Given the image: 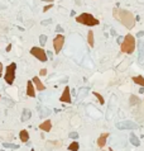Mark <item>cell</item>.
<instances>
[{
	"instance_id": "obj_6",
	"label": "cell",
	"mask_w": 144,
	"mask_h": 151,
	"mask_svg": "<svg viewBox=\"0 0 144 151\" xmlns=\"http://www.w3.org/2000/svg\"><path fill=\"white\" fill-rule=\"evenodd\" d=\"M115 127L117 130H136L139 128L138 123L133 122V121H121V122H117Z\"/></svg>"
},
{
	"instance_id": "obj_36",
	"label": "cell",
	"mask_w": 144,
	"mask_h": 151,
	"mask_svg": "<svg viewBox=\"0 0 144 151\" xmlns=\"http://www.w3.org/2000/svg\"><path fill=\"white\" fill-rule=\"evenodd\" d=\"M109 151H114V150H113V149H111V147H110V149H109Z\"/></svg>"
},
{
	"instance_id": "obj_26",
	"label": "cell",
	"mask_w": 144,
	"mask_h": 151,
	"mask_svg": "<svg viewBox=\"0 0 144 151\" xmlns=\"http://www.w3.org/2000/svg\"><path fill=\"white\" fill-rule=\"evenodd\" d=\"M51 23H52V19L49 18V19H45V21H42L41 24L42 26H47V24H51Z\"/></svg>"
},
{
	"instance_id": "obj_34",
	"label": "cell",
	"mask_w": 144,
	"mask_h": 151,
	"mask_svg": "<svg viewBox=\"0 0 144 151\" xmlns=\"http://www.w3.org/2000/svg\"><path fill=\"white\" fill-rule=\"evenodd\" d=\"M1 70H3V64L0 62V72H1ZM0 76H1V74H0Z\"/></svg>"
},
{
	"instance_id": "obj_25",
	"label": "cell",
	"mask_w": 144,
	"mask_h": 151,
	"mask_svg": "<svg viewBox=\"0 0 144 151\" xmlns=\"http://www.w3.org/2000/svg\"><path fill=\"white\" fill-rule=\"evenodd\" d=\"M68 137L72 138V140H77V138H78V133L77 132H70Z\"/></svg>"
},
{
	"instance_id": "obj_4",
	"label": "cell",
	"mask_w": 144,
	"mask_h": 151,
	"mask_svg": "<svg viewBox=\"0 0 144 151\" xmlns=\"http://www.w3.org/2000/svg\"><path fill=\"white\" fill-rule=\"evenodd\" d=\"M15 71H17V64L11 62L9 66L5 67V74H4V80L6 84L13 85L14 80H15Z\"/></svg>"
},
{
	"instance_id": "obj_30",
	"label": "cell",
	"mask_w": 144,
	"mask_h": 151,
	"mask_svg": "<svg viewBox=\"0 0 144 151\" xmlns=\"http://www.w3.org/2000/svg\"><path fill=\"white\" fill-rule=\"evenodd\" d=\"M144 36V30H140V32L136 33V37H143Z\"/></svg>"
},
{
	"instance_id": "obj_1",
	"label": "cell",
	"mask_w": 144,
	"mask_h": 151,
	"mask_svg": "<svg viewBox=\"0 0 144 151\" xmlns=\"http://www.w3.org/2000/svg\"><path fill=\"white\" fill-rule=\"evenodd\" d=\"M113 17L119 21L127 29H133L135 26V17L133 15L131 11L120 9V8H114L113 9Z\"/></svg>"
},
{
	"instance_id": "obj_9",
	"label": "cell",
	"mask_w": 144,
	"mask_h": 151,
	"mask_svg": "<svg viewBox=\"0 0 144 151\" xmlns=\"http://www.w3.org/2000/svg\"><path fill=\"white\" fill-rule=\"evenodd\" d=\"M27 95L30 96V98H34V96H36L34 84H33V81H30V80H28V83H27Z\"/></svg>"
},
{
	"instance_id": "obj_3",
	"label": "cell",
	"mask_w": 144,
	"mask_h": 151,
	"mask_svg": "<svg viewBox=\"0 0 144 151\" xmlns=\"http://www.w3.org/2000/svg\"><path fill=\"white\" fill-rule=\"evenodd\" d=\"M76 22L80 23V24L87 26V27H94V26H99L100 24V21L96 19L92 14L90 13H82L76 17Z\"/></svg>"
},
{
	"instance_id": "obj_19",
	"label": "cell",
	"mask_w": 144,
	"mask_h": 151,
	"mask_svg": "<svg viewBox=\"0 0 144 151\" xmlns=\"http://www.w3.org/2000/svg\"><path fill=\"white\" fill-rule=\"evenodd\" d=\"M78 147H80L78 142L77 141H73L70 146H68V150H70V151H78Z\"/></svg>"
},
{
	"instance_id": "obj_32",
	"label": "cell",
	"mask_w": 144,
	"mask_h": 151,
	"mask_svg": "<svg viewBox=\"0 0 144 151\" xmlns=\"http://www.w3.org/2000/svg\"><path fill=\"white\" fill-rule=\"evenodd\" d=\"M10 50H11V45H9V46H8V47H6V52H9Z\"/></svg>"
},
{
	"instance_id": "obj_5",
	"label": "cell",
	"mask_w": 144,
	"mask_h": 151,
	"mask_svg": "<svg viewBox=\"0 0 144 151\" xmlns=\"http://www.w3.org/2000/svg\"><path fill=\"white\" fill-rule=\"evenodd\" d=\"M30 55L34 56L37 60L42 61V62H45V61L48 60L47 52H45L42 47H32V48H30Z\"/></svg>"
},
{
	"instance_id": "obj_27",
	"label": "cell",
	"mask_w": 144,
	"mask_h": 151,
	"mask_svg": "<svg viewBox=\"0 0 144 151\" xmlns=\"http://www.w3.org/2000/svg\"><path fill=\"white\" fill-rule=\"evenodd\" d=\"M56 32L58 33V34H62V33H63V28H62L61 26H57V27H56Z\"/></svg>"
},
{
	"instance_id": "obj_23",
	"label": "cell",
	"mask_w": 144,
	"mask_h": 151,
	"mask_svg": "<svg viewBox=\"0 0 144 151\" xmlns=\"http://www.w3.org/2000/svg\"><path fill=\"white\" fill-rule=\"evenodd\" d=\"M87 93H89V89H87V88L80 89V91H78V98H83V96H86Z\"/></svg>"
},
{
	"instance_id": "obj_7",
	"label": "cell",
	"mask_w": 144,
	"mask_h": 151,
	"mask_svg": "<svg viewBox=\"0 0 144 151\" xmlns=\"http://www.w3.org/2000/svg\"><path fill=\"white\" fill-rule=\"evenodd\" d=\"M63 45H64V36H62V34L56 36L55 40H53V46H55V52L57 53V55L61 52V50H62Z\"/></svg>"
},
{
	"instance_id": "obj_11",
	"label": "cell",
	"mask_w": 144,
	"mask_h": 151,
	"mask_svg": "<svg viewBox=\"0 0 144 151\" xmlns=\"http://www.w3.org/2000/svg\"><path fill=\"white\" fill-rule=\"evenodd\" d=\"M139 56H138V64L139 65H144V43L139 42Z\"/></svg>"
},
{
	"instance_id": "obj_20",
	"label": "cell",
	"mask_w": 144,
	"mask_h": 151,
	"mask_svg": "<svg viewBox=\"0 0 144 151\" xmlns=\"http://www.w3.org/2000/svg\"><path fill=\"white\" fill-rule=\"evenodd\" d=\"M3 146H4V147H6V149H13V150L19 149V145H15V144H8V142H4Z\"/></svg>"
},
{
	"instance_id": "obj_13",
	"label": "cell",
	"mask_w": 144,
	"mask_h": 151,
	"mask_svg": "<svg viewBox=\"0 0 144 151\" xmlns=\"http://www.w3.org/2000/svg\"><path fill=\"white\" fill-rule=\"evenodd\" d=\"M33 84L36 85V88H37V90H39V91H43L44 89H45V86L43 85V83H42V81L39 80V77L38 76H36V77H33Z\"/></svg>"
},
{
	"instance_id": "obj_10",
	"label": "cell",
	"mask_w": 144,
	"mask_h": 151,
	"mask_svg": "<svg viewBox=\"0 0 144 151\" xmlns=\"http://www.w3.org/2000/svg\"><path fill=\"white\" fill-rule=\"evenodd\" d=\"M108 137H109V132H104V133L100 135V137L97 138V146L99 147H105Z\"/></svg>"
},
{
	"instance_id": "obj_12",
	"label": "cell",
	"mask_w": 144,
	"mask_h": 151,
	"mask_svg": "<svg viewBox=\"0 0 144 151\" xmlns=\"http://www.w3.org/2000/svg\"><path fill=\"white\" fill-rule=\"evenodd\" d=\"M39 130H42L43 132H49V131L52 130V123L49 119H47V121H44L43 123H41L39 125Z\"/></svg>"
},
{
	"instance_id": "obj_33",
	"label": "cell",
	"mask_w": 144,
	"mask_h": 151,
	"mask_svg": "<svg viewBox=\"0 0 144 151\" xmlns=\"http://www.w3.org/2000/svg\"><path fill=\"white\" fill-rule=\"evenodd\" d=\"M139 93H144V86H142L139 89Z\"/></svg>"
},
{
	"instance_id": "obj_8",
	"label": "cell",
	"mask_w": 144,
	"mask_h": 151,
	"mask_svg": "<svg viewBox=\"0 0 144 151\" xmlns=\"http://www.w3.org/2000/svg\"><path fill=\"white\" fill-rule=\"evenodd\" d=\"M59 100L62 103H71L72 99H71V91H70V86H64V90L61 95Z\"/></svg>"
},
{
	"instance_id": "obj_31",
	"label": "cell",
	"mask_w": 144,
	"mask_h": 151,
	"mask_svg": "<svg viewBox=\"0 0 144 151\" xmlns=\"http://www.w3.org/2000/svg\"><path fill=\"white\" fill-rule=\"evenodd\" d=\"M47 56L49 57V59H52V57H53V53H52L51 51H48V52H47Z\"/></svg>"
},
{
	"instance_id": "obj_24",
	"label": "cell",
	"mask_w": 144,
	"mask_h": 151,
	"mask_svg": "<svg viewBox=\"0 0 144 151\" xmlns=\"http://www.w3.org/2000/svg\"><path fill=\"white\" fill-rule=\"evenodd\" d=\"M45 42H47V36H45V34H41V36H39V43H41V46H45Z\"/></svg>"
},
{
	"instance_id": "obj_17",
	"label": "cell",
	"mask_w": 144,
	"mask_h": 151,
	"mask_svg": "<svg viewBox=\"0 0 144 151\" xmlns=\"http://www.w3.org/2000/svg\"><path fill=\"white\" fill-rule=\"evenodd\" d=\"M87 43H89L90 47H94V45H95L94 32H92V30H89V33H87Z\"/></svg>"
},
{
	"instance_id": "obj_37",
	"label": "cell",
	"mask_w": 144,
	"mask_h": 151,
	"mask_svg": "<svg viewBox=\"0 0 144 151\" xmlns=\"http://www.w3.org/2000/svg\"><path fill=\"white\" fill-rule=\"evenodd\" d=\"M30 151H34V149H32V150H30Z\"/></svg>"
},
{
	"instance_id": "obj_18",
	"label": "cell",
	"mask_w": 144,
	"mask_h": 151,
	"mask_svg": "<svg viewBox=\"0 0 144 151\" xmlns=\"http://www.w3.org/2000/svg\"><path fill=\"white\" fill-rule=\"evenodd\" d=\"M133 81H134L135 84L140 85V86H144V77L143 76H140V75L134 76V77H133Z\"/></svg>"
},
{
	"instance_id": "obj_29",
	"label": "cell",
	"mask_w": 144,
	"mask_h": 151,
	"mask_svg": "<svg viewBox=\"0 0 144 151\" xmlns=\"http://www.w3.org/2000/svg\"><path fill=\"white\" fill-rule=\"evenodd\" d=\"M52 6H53V5H47V6H44V8H43V11L45 13V11H47V10H49V9H51Z\"/></svg>"
},
{
	"instance_id": "obj_14",
	"label": "cell",
	"mask_w": 144,
	"mask_h": 151,
	"mask_svg": "<svg viewBox=\"0 0 144 151\" xmlns=\"http://www.w3.org/2000/svg\"><path fill=\"white\" fill-rule=\"evenodd\" d=\"M30 117H32V112H30L28 108H25V109H23L22 112V118H20V121L22 122H27V121H29Z\"/></svg>"
},
{
	"instance_id": "obj_22",
	"label": "cell",
	"mask_w": 144,
	"mask_h": 151,
	"mask_svg": "<svg viewBox=\"0 0 144 151\" xmlns=\"http://www.w3.org/2000/svg\"><path fill=\"white\" fill-rule=\"evenodd\" d=\"M94 95H95V96H96V98H97V100H99V102H100V104H101V106H102V104H105V99L102 98V95L100 94V93H97V91H94Z\"/></svg>"
},
{
	"instance_id": "obj_21",
	"label": "cell",
	"mask_w": 144,
	"mask_h": 151,
	"mask_svg": "<svg viewBox=\"0 0 144 151\" xmlns=\"http://www.w3.org/2000/svg\"><path fill=\"white\" fill-rule=\"evenodd\" d=\"M139 103H140V100H139L138 96H135V95H131V96H130V106H134V104H136V106H138Z\"/></svg>"
},
{
	"instance_id": "obj_28",
	"label": "cell",
	"mask_w": 144,
	"mask_h": 151,
	"mask_svg": "<svg viewBox=\"0 0 144 151\" xmlns=\"http://www.w3.org/2000/svg\"><path fill=\"white\" fill-rule=\"evenodd\" d=\"M45 74H47V70H45V69H42V70L39 71V75L41 76H44Z\"/></svg>"
},
{
	"instance_id": "obj_2",
	"label": "cell",
	"mask_w": 144,
	"mask_h": 151,
	"mask_svg": "<svg viewBox=\"0 0 144 151\" xmlns=\"http://www.w3.org/2000/svg\"><path fill=\"white\" fill-rule=\"evenodd\" d=\"M135 37L129 33L123 38V42L120 43V50L124 53H133L135 51Z\"/></svg>"
},
{
	"instance_id": "obj_35",
	"label": "cell",
	"mask_w": 144,
	"mask_h": 151,
	"mask_svg": "<svg viewBox=\"0 0 144 151\" xmlns=\"http://www.w3.org/2000/svg\"><path fill=\"white\" fill-rule=\"evenodd\" d=\"M42 1H47V3H52L53 0H42Z\"/></svg>"
},
{
	"instance_id": "obj_16",
	"label": "cell",
	"mask_w": 144,
	"mask_h": 151,
	"mask_svg": "<svg viewBox=\"0 0 144 151\" xmlns=\"http://www.w3.org/2000/svg\"><path fill=\"white\" fill-rule=\"evenodd\" d=\"M19 138H20L22 142H28V140H29V132L27 130H22L20 132H19Z\"/></svg>"
},
{
	"instance_id": "obj_15",
	"label": "cell",
	"mask_w": 144,
	"mask_h": 151,
	"mask_svg": "<svg viewBox=\"0 0 144 151\" xmlns=\"http://www.w3.org/2000/svg\"><path fill=\"white\" fill-rule=\"evenodd\" d=\"M129 138H130V144L133 146H135V147H139L140 146V140H139L138 136H135V133H130Z\"/></svg>"
}]
</instances>
